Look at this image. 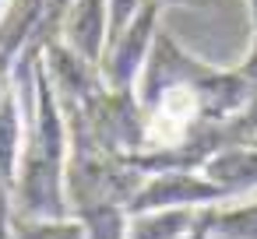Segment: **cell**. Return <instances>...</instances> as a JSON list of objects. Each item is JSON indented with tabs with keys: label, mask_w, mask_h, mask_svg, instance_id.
Returning a JSON list of instances; mask_svg holds the SVG:
<instances>
[{
	"label": "cell",
	"mask_w": 257,
	"mask_h": 239,
	"mask_svg": "<svg viewBox=\"0 0 257 239\" xmlns=\"http://www.w3.org/2000/svg\"><path fill=\"white\" fill-rule=\"evenodd\" d=\"M239 204L225 200L208 207L211 239H257V193L236 197Z\"/></svg>",
	"instance_id": "8fae6325"
},
{
	"label": "cell",
	"mask_w": 257,
	"mask_h": 239,
	"mask_svg": "<svg viewBox=\"0 0 257 239\" xmlns=\"http://www.w3.org/2000/svg\"><path fill=\"white\" fill-rule=\"evenodd\" d=\"M25 123H29V116H25L22 95L8 78V92L0 99V183L8 190H11L15 172H18V158H22V144H25Z\"/></svg>",
	"instance_id": "9c48e42d"
},
{
	"label": "cell",
	"mask_w": 257,
	"mask_h": 239,
	"mask_svg": "<svg viewBox=\"0 0 257 239\" xmlns=\"http://www.w3.org/2000/svg\"><path fill=\"white\" fill-rule=\"evenodd\" d=\"M246 15H250V32H257V0H246Z\"/></svg>",
	"instance_id": "ac0fdd59"
},
{
	"label": "cell",
	"mask_w": 257,
	"mask_h": 239,
	"mask_svg": "<svg viewBox=\"0 0 257 239\" xmlns=\"http://www.w3.org/2000/svg\"><path fill=\"white\" fill-rule=\"evenodd\" d=\"M201 172L215 186H222L232 200L257 193V141H243V144H229L215 151L201 165Z\"/></svg>",
	"instance_id": "52a82bcc"
},
{
	"label": "cell",
	"mask_w": 257,
	"mask_h": 239,
	"mask_svg": "<svg viewBox=\"0 0 257 239\" xmlns=\"http://www.w3.org/2000/svg\"><path fill=\"white\" fill-rule=\"evenodd\" d=\"M43 67H46V78H50V85H53L60 106H81V102H88L95 92L106 88V81H102V74H99V64L85 60L81 53H74V50L64 46L60 39L46 46Z\"/></svg>",
	"instance_id": "5b68a950"
},
{
	"label": "cell",
	"mask_w": 257,
	"mask_h": 239,
	"mask_svg": "<svg viewBox=\"0 0 257 239\" xmlns=\"http://www.w3.org/2000/svg\"><path fill=\"white\" fill-rule=\"evenodd\" d=\"M109 39V8L106 0H71L64 25H60V43L81 53L85 60L99 64L102 50Z\"/></svg>",
	"instance_id": "8992f818"
},
{
	"label": "cell",
	"mask_w": 257,
	"mask_h": 239,
	"mask_svg": "<svg viewBox=\"0 0 257 239\" xmlns=\"http://www.w3.org/2000/svg\"><path fill=\"white\" fill-rule=\"evenodd\" d=\"M169 88H190L201 102V120L204 123H222L239 116L243 109L253 106V88L236 67H218L201 57H194L169 29L159 25L152 53L145 60V71L138 78V106L148 109L162 92ZM257 109V106H253Z\"/></svg>",
	"instance_id": "7a4b0ae2"
},
{
	"label": "cell",
	"mask_w": 257,
	"mask_h": 239,
	"mask_svg": "<svg viewBox=\"0 0 257 239\" xmlns=\"http://www.w3.org/2000/svg\"><path fill=\"white\" fill-rule=\"evenodd\" d=\"M64 165H67V120H64L57 92L46 78V67L39 60L36 109L29 113L18 172L11 183L15 218H64V214H71L67 193H64Z\"/></svg>",
	"instance_id": "6da1fadb"
},
{
	"label": "cell",
	"mask_w": 257,
	"mask_h": 239,
	"mask_svg": "<svg viewBox=\"0 0 257 239\" xmlns=\"http://www.w3.org/2000/svg\"><path fill=\"white\" fill-rule=\"evenodd\" d=\"M4 4H8V0H0V11H4Z\"/></svg>",
	"instance_id": "d6986e66"
},
{
	"label": "cell",
	"mask_w": 257,
	"mask_h": 239,
	"mask_svg": "<svg viewBox=\"0 0 257 239\" xmlns=\"http://www.w3.org/2000/svg\"><path fill=\"white\" fill-rule=\"evenodd\" d=\"M159 25H162V8L155 0H145V8L131 18V25L106 39V50L99 60V74H102L106 88H116V92L138 88V78L145 71V60L152 53Z\"/></svg>",
	"instance_id": "3957f363"
},
{
	"label": "cell",
	"mask_w": 257,
	"mask_h": 239,
	"mask_svg": "<svg viewBox=\"0 0 257 239\" xmlns=\"http://www.w3.org/2000/svg\"><path fill=\"white\" fill-rule=\"evenodd\" d=\"M11 221H15V211H11V190L0 183V239H15Z\"/></svg>",
	"instance_id": "2e32d148"
},
{
	"label": "cell",
	"mask_w": 257,
	"mask_h": 239,
	"mask_svg": "<svg viewBox=\"0 0 257 239\" xmlns=\"http://www.w3.org/2000/svg\"><path fill=\"white\" fill-rule=\"evenodd\" d=\"M243 78H246V85L253 88V106H257V32L250 36V46H246V53H243V60L239 64H232Z\"/></svg>",
	"instance_id": "9a60e30c"
},
{
	"label": "cell",
	"mask_w": 257,
	"mask_h": 239,
	"mask_svg": "<svg viewBox=\"0 0 257 239\" xmlns=\"http://www.w3.org/2000/svg\"><path fill=\"white\" fill-rule=\"evenodd\" d=\"M225 200L232 197L197 169H159V172H145L138 193L127 200V214L155 211V207H215Z\"/></svg>",
	"instance_id": "277c9868"
},
{
	"label": "cell",
	"mask_w": 257,
	"mask_h": 239,
	"mask_svg": "<svg viewBox=\"0 0 257 239\" xmlns=\"http://www.w3.org/2000/svg\"><path fill=\"white\" fill-rule=\"evenodd\" d=\"M11 232H15V239H88L85 225L74 214H64V218H15Z\"/></svg>",
	"instance_id": "4fadbf2b"
},
{
	"label": "cell",
	"mask_w": 257,
	"mask_h": 239,
	"mask_svg": "<svg viewBox=\"0 0 257 239\" xmlns=\"http://www.w3.org/2000/svg\"><path fill=\"white\" fill-rule=\"evenodd\" d=\"M74 218L85 225L88 239H127L131 214L123 204H88V207L74 211Z\"/></svg>",
	"instance_id": "7c38bea8"
},
{
	"label": "cell",
	"mask_w": 257,
	"mask_h": 239,
	"mask_svg": "<svg viewBox=\"0 0 257 239\" xmlns=\"http://www.w3.org/2000/svg\"><path fill=\"white\" fill-rule=\"evenodd\" d=\"M201 207H155L131 214L127 239H187Z\"/></svg>",
	"instance_id": "30bf717a"
},
{
	"label": "cell",
	"mask_w": 257,
	"mask_h": 239,
	"mask_svg": "<svg viewBox=\"0 0 257 239\" xmlns=\"http://www.w3.org/2000/svg\"><path fill=\"white\" fill-rule=\"evenodd\" d=\"M53 0H8L0 11V71L11 74V64L22 57V50L29 46L36 25L43 22V15L50 11Z\"/></svg>",
	"instance_id": "ba28073f"
},
{
	"label": "cell",
	"mask_w": 257,
	"mask_h": 239,
	"mask_svg": "<svg viewBox=\"0 0 257 239\" xmlns=\"http://www.w3.org/2000/svg\"><path fill=\"white\" fill-rule=\"evenodd\" d=\"M155 4L166 11V8H208V4H215V0H155Z\"/></svg>",
	"instance_id": "e0dca14e"
},
{
	"label": "cell",
	"mask_w": 257,
	"mask_h": 239,
	"mask_svg": "<svg viewBox=\"0 0 257 239\" xmlns=\"http://www.w3.org/2000/svg\"><path fill=\"white\" fill-rule=\"evenodd\" d=\"M106 8H109V36H116V32L127 29L131 18L145 8V0H106Z\"/></svg>",
	"instance_id": "5bb4252c"
}]
</instances>
